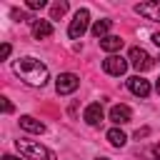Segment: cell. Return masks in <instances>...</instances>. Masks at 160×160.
Returning a JSON list of instances; mask_svg holds the SVG:
<instances>
[{
    "label": "cell",
    "mask_w": 160,
    "mask_h": 160,
    "mask_svg": "<svg viewBox=\"0 0 160 160\" xmlns=\"http://www.w3.org/2000/svg\"><path fill=\"white\" fill-rule=\"evenodd\" d=\"M78 88H80V78H78L75 72H62V75H58V80H55L58 95H70V92H75Z\"/></svg>",
    "instance_id": "5"
},
{
    "label": "cell",
    "mask_w": 160,
    "mask_h": 160,
    "mask_svg": "<svg viewBox=\"0 0 160 160\" xmlns=\"http://www.w3.org/2000/svg\"><path fill=\"white\" fill-rule=\"evenodd\" d=\"M135 12L142 15L145 20L160 22V2H158V0H150V2H140V5H135Z\"/></svg>",
    "instance_id": "7"
},
{
    "label": "cell",
    "mask_w": 160,
    "mask_h": 160,
    "mask_svg": "<svg viewBox=\"0 0 160 160\" xmlns=\"http://www.w3.org/2000/svg\"><path fill=\"white\" fill-rule=\"evenodd\" d=\"M15 148H18L25 158H30V160H58L52 150L42 148L40 142H32V140H15Z\"/></svg>",
    "instance_id": "2"
},
{
    "label": "cell",
    "mask_w": 160,
    "mask_h": 160,
    "mask_svg": "<svg viewBox=\"0 0 160 160\" xmlns=\"http://www.w3.org/2000/svg\"><path fill=\"white\" fill-rule=\"evenodd\" d=\"M50 35H52L50 20H38V22L32 25V38H35V40H45V38H50Z\"/></svg>",
    "instance_id": "11"
},
{
    "label": "cell",
    "mask_w": 160,
    "mask_h": 160,
    "mask_svg": "<svg viewBox=\"0 0 160 160\" xmlns=\"http://www.w3.org/2000/svg\"><path fill=\"white\" fill-rule=\"evenodd\" d=\"M128 88H130V92L138 95V98H148V95H150V82H148L145 78H140V75L128 78Z\"/></svg>",
    "instance_id": "8"
},
{
    "label": "cell",
    "mask_w": 160,
    "mask_h": 160,
    "mask_svg": "<svg viewBox=\"0 0 160 160\" xmlns=\"http://www.w3.org/2000/svg\"><path fill=\"white\" fill-rule=\"evenodd\" d=\"M65 12H68V2H65V0H62V2H55V5L50 8V20H60Z\"/></svg>",
    "instance_id": "16"
},
{
    "label": "cell",
    "mask_w": 160,
    "mask_h": 160,
    "mask_svg": "<svg viewBox=\"0 0 160 160\" xmlns=\"http://www.w3.org/2000/svg\"><path fill=\"white\" fill-rule=\"evenodd\" d=\"M88 20H90V12L82 8V10H78L75 12V18L70 20V28H68V35L72 38V40H78V38H82L85 35V30H88Z\"/></svg>",
    "instance_id": "3"
},
{
    "label": "cell",
    "mask_w": 160,
    "mask_h": 160,
    "mask_svg": "<svg viewBox=\"0 0 160 160\" xmlns=\"http://www.w3.org/2000/svg\"><path fill=\"white\" fill-rule=\"evenodd\" d=\"M130 118H132V112L128 105H112L110 108V120L115 125H125V122H130Z\"/></svg>",
    "instance_id": "9"
},
{
    "label": "cell",
    "mask_w": 160,
    "mask_h": 160,
    "mask_svg": "<svg viewBox=\"0 0 160 160\" xmlns=\"http://www.w3.org/2000/svg\"><path fill=\"white\" fill-rule=\"evenodd\" d=\"M20 128L22 130H28V132H45V125L40 122V120H35V118H30V115H22L20 118Z\"/></svg>",
    "instance_id": "12"
},
{
    "label": "cell",
    "mask_w": 160,
    "mask_h": 160,
    "mask_svg": "<svg viewBox=\"0 0 160 160\" xmlns=\"http://www.w3.org/2000/svg\"><path fill=\"white\" fill-rule=\"evenodd\" d=\"M100 48H102L105 52H115V50L122 48V38H120V35H108V38L100 40Z\"/></svg>",
    "instance_id": "13"
},
{
    "label": "cell",
    "mask_w": 160,
    "mask_h": 160,
    "mask_svg": "<svg viewBox=\"0 0 160 160\" xmlns=\"http://www.w3.org/2000/svg\"><path fill=\"white\" fill-rule=\"evenodd\" d=\"M152 42H155V45L160 48V32H155V35H152Z\"/></svg>",
    "instance_id": "22"
},
{
    "label": "cell",
    "mask_w": 160,
    "mask_h": 160,
    "mask_svg": "<svg viewBox=\"0 0 160 160\" xmlns=\"http://www.w3.org/2000/svg\"><path fill=\"white\" fill-rule=\"evenodd\" d=\"M2 112H12V105H10L8 98H2Z\"/></svg>",
    "instance_id": "20"
},
{
    "label": "cell",
    "mask_w": 160,
    "mask_h": 160,
    "mask_svg": "<svg viewBox=\"0 0 160 160\" xmlns=\"http://www.w3.org/2000/svg\"><path fill=\"white\" fill-rule=\"evenodd\" d=\"M128 60H130V65L135 68V70H140V72H145V70H150L152 68V58L148 55V50H142V48H130V55H128Z\"/></svg>",
    "instance_id": "4"
},
{
    "label": "cell",
    "mask_w": 160,
    "mask_h": 160,
    "mask_svg": "<svg viewBox=\"0 0 160 160\" xmlns=\"http://www.w3.org/2000/svg\"><path fill=\"white\" fill-rule=\"evenodd\" d=\"M108 30H110V20H95V25H92V35L95 38H108Z\"/></svg>",
    "instance_id": "15"
},
{
    "label": "cell",
    "mask_w": 160,
    "mask_h": 160,
    "mask_svg": "<svg viewBox=\"0 0 160 160\" xmlns=\"http://www.w3.org/2000/svg\"><path fill=\"white\" fill-rule=\"evenodd\" d=\"M102 70H105L108 75L120 78V75H125V70H128V60L120 58V55H108V58L102 60Z\"/></svg>",
    "instance_id": "6"
},
{
    "label": "cell",
    "mask_w": 160,
    "mask_h": 160,
    "mask_svg": "<svg viewBox=\"0 0 160 160\" xmlns=\"http://www.w3.org/2000/svg\"><path fill=\"white\" fill-rule=\"evenodd\" d=\"M45 5H48L45 0H28V8H30V10H42Z\"/></svg>",
    "instance_id": "17"
},
{
    "label": "cell",
    "mask_w": 160,
    "mask_h": 160,
    "mask_svg": "<svg viewBox=\"0 0 160 160\" xmlns=\"http://www.w3.org/2000/svg\"><path fill=\"white\" fill-rule=\"evenodd\" d=\"M98 160H108V158H98Z\"/></svg>",
    "instance_id": "25"
},
{
    "label": "cell",
    "mask_w": 160,
    "mask_h": 160,
    "mask_svg": "<svg viewBox=\"0 0 160 160\" xmlns=\"http://www.w3.org/2000/svg\"><path fill=\"white\" fill-rule=\"evenodd\" d=\"M108 140H110V145H115V148H122V145L128 142L125 132L118 130V128H110V130H108Z\"/></svg>",
    "instance_id": "14"
},
{
    "label": "cell",
    "mask_w": 160,
    "mask_h": 160,
    "mask_svg": "<svg viewBox=\"0 0 160 160\" xmlns=\"http://www.w3.org/2000/svg\"><path fill=\"white\" fill-rule=\"evenodd\" d=\"M155 90H158V92H160V78H158V82H155Z\"/></svg>",
    "instance_id": "24"
},
{
    "label": "cell",
    "mask_w": 160,
    "mask_h": 160,
    "mask_svg": "<svg viewBox=\"0 0 160 160\" xmlns=\"http://www.w3.org/2000/svg\"><path fill=\"white\" fill-rule=\"evenodd\" d=\"M2 160H22V158H15V155H2Z\"/></svg>",
    "instance_id": "23"
},
{
    "label": "cell",
    "mask_w": 160,
    "mask_h": 160,
    "mask_svg": "<svg viewBox=\"0 0 160 160\" xmlns=\"http://www.w3.org/2000/svg\"><path fill=\"white\" fill-rule=\"evenodd\" d=\"M0 55H2V60L10 55V42H2V50H0Z\"/></svg>",
    "instance_id": "19"
},
{
    "label": "cell",
    "mask_w": 160,
    "mask_h": 160,
    "mask_svg": "<svg viewBox=\"0 0 160 160\" xmlns=\"http://www.w3.org/2000/svg\"><path fill=\"white\" fill-rule=\"evenodd\" d=\"M148 158H150V160H160V145H152V148L148 150Z\"/></svg>",
    "instance_id": "18"
},
{
    "label": "cell",
    "mask_w": 160,
    "mask_h": 160,
    "mask_svg": "<svg viewBox=\"0 0 160 160\" xmlns=\"http://www.w3.org/2000/svg\"><path fill=\"white\" fill-rule=\"evenodd\" d=\"M148 132H150V130H148V128H142V130H138V132H135V138H138V140H140V138H145V135H148Z\"/></svg>",
    "instance_id": "21"
},
{
    "label": "cell",
    "mask_w": 160,
    "mask_h": 160,
    "mask_svg": "<svg viewBox=\"0 0 160 160\" xmlns=\"http://www.w3.org/2000/svg\"><path fill=\"white\" fill-rule=\"evenodd\" d=\"M85 122L88 125H100L102 122V105L100 102H90L88 108H85Z\"/></svg>",
    "instance_id": "10"
},
{
    "label": "cell",
    "mask_w": 160,
    "mask_h": 160,
    "mask_svg": "<svg viewBox=\"0 0 160 160\" xmlns=\"http://www.w3.org/2000/svg\"><path fill=\"white\" fill-rule=\"evenodd\" d=\"M12 70L28 82V85H45L48 82V68L40 62V60H35V58H22V60H18L15 65H12Z\"/></svg>",
    "instance_id": "1"
}]
</instances>
